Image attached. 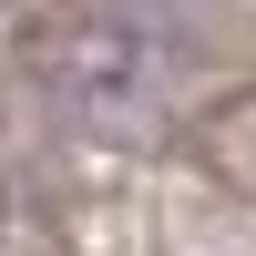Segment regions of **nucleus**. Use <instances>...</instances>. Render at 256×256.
Segmentation results:
<instances>
[{"mask_svg": "<svg viewBox=\"0 0 256 256\" xmlns=\"http://www.w3.org/2000/svg\"><path fill=\"white\" fill-rule=\"evenodd\" d=\"M52 82H62V102H72L82 123H102V134H144V123L164 113V52L134 20H82L52 52Z\"/></svg>", "mask_w": 256, "mask_h": 256, "instance_id": "obj_1", "label": "nucleus"}]
</instances>
